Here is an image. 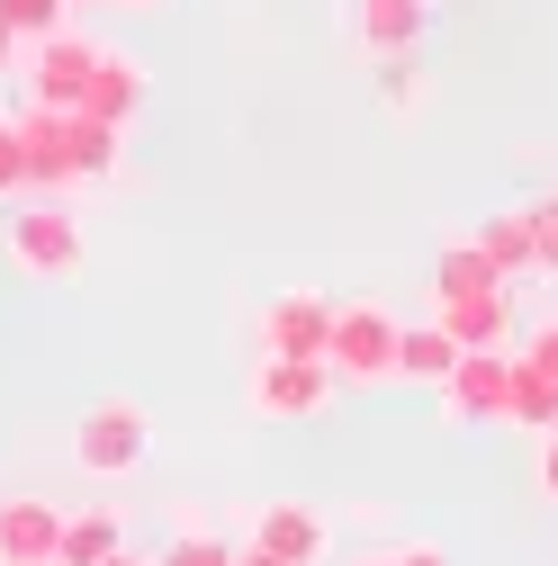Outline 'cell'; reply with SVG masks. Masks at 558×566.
I'll use <instances>...</instances> for the list:
<instances>
[{
    "label": "cell",
    "instance_id": "cb8c5ba5",
    "mask_svg": "<svg viewBox=\"0 0 558 566\" xmlns=\"http://www.w3.org/2000/svg\"><path fill=\"white\" fill-rule=\"evenodd\" d=\"M163 566H226V548H207V539H180Z\"/></svg>",
    "mask_w": 558,
    "mask_h": 566
},
{
    "label": "cell",
    "instance_id": "83f0119b",
    "mask_svg": "<svg viewBox=\"0 0 558 566\" xmlns=\"http://www.w3.org/2000/svg\"><path fill=\"white\" fill-rule=\"evenodd\" d=\"M405 566H442V557H405Z\"/></svg>",
    "mask_w": 558,
    "mask_h": 566
},
{
    "label": "cell",
    "instance_id": "ac0fdd59",
    "mask_svg": "<svg viewBox=\"0 0 558 566\" xmlns=\"http://www.w3.org/2000/svg\"><path fill=\"white\" fill-rule=\"evenodd\" d=\"M505 422L558 432V378H540V369H523V360H514V405H505Z\"/></svg>",
    "mask_w": 558,
    "mask_h": 566
},
{
    "label": "cell",
    "instance_id": "603a6c76",
    "mask_svg": "<svg viewBox=\"0 0 558 566\" xmlns=\"http://www.w3.org/2000/svg\"><path fill=\"white\" fill-rule=\"evenodd\" d=\"M523 369H540V378H558V324H540V333H531V350H523Z\"/></svg>",
    "mask_w": 558,
    "mask_h": 566
},
{
    "label": "cell",
    "instance_id": "9c48e42d",
    "mask_svg": "<svg viewBox=\"0 0 558 566\" xmlns=\"http://www.w3.org/2000/svg\"><path fill=\"white\" fill-rule=\"evenodd\" d=\"M433 324H442L459 350H505L514 306H505V289H486V297H451V306H433Z\"/></svg>",
    "mask_w": 558,
    "mask_h": 566
},
{
    "label": "cell",
    "instance_id": "44dd1931",
    "mask_svg": "<svg viewBox=\"0 0 558 566\" xmlns=\"http://www.w3.org/2000/svg\"><path fill=\"white\" fill-rule=\"evenodd\" d=\"M523 226H531V270H549V279H558V198L523 207Z\"/></svg>",
    "mask_w": 558,
    "mask_h": 566
},
{
    "label": "cell",
    "instance_id": "5bb4252c",
    "mask_svg": "<svg viewBox=\"0 0 558 566\" xmlns=\"http://www.w3.org/2000/svg\"><path fill=\"white\" fill-rule=\"evenodd\" d=\"M451 360H459V342H451L442 324H405V333H396V378L442 387V378H451Z\"/></svg>",
    "mask_w": 558,
    "mask_h": 566
},
{
    "label": "cell",
    "instance_id": "8fae6325",
    "mask_svg": "<svg viewBox=\"0 0 558 566\" xmlns=\"http://www.w3.org/2000/svg\"><path fill=\"white\" fill-rule=\"evenodd\" d=\"M117 171V126L82 117V108H63V189H82V180H108Z\"/></svg>",
    "mask_w": 558,
    "mask_h": 566
},
{
    "label": "cell",
    "instance_id": "ba28073f",
    "mask_svg": "<svg viewBox=\"0 0 558 566\" xmlns=\"http://www.w3.org/2000/svg\"><path fill=\"white\" fill-rule=\"evenodd\" d=\"M342 19H352V45L379 63V54H414L424 45L433 0H342Z\"/></svg>",
    "mask_w": 558,
    "mask_h": 566
},
{
    "label": "cell",
    "instance_id": "7a4b0ae2",
    "mask_svg": "<svg viewBox=\"0 0 558 566\" xmlns=\"http://www.w3.org/2000/svg\"><path fill=\"white\" fill-rule=\"evenodd\" d=\"M145 450H154V413L126 405V396H108V405H91V413L73 422V459H82L91 476H126Z\"/></svg>",
    "mask_w": 558,
    "mask_h": 566
},
{
    "label": "cell",
    "instance_id": "2e32d148",
    "mask_svg": "<svg viewBox=\"0 0 558 566\" xmlns=\"http://www.w3.org/2000/svg\"><path fill=\"white\" fill-rule=\"evenodd\" d=\"M468 243L496 261V279H531V226H523V207H514V217H486Z\"/></svg>",
    "mask_w": 558,
    "mask_h": 566
},
{
    "label": "cell",
    "instance_id": "d4e9b609",
    "mask_svg": "<svg viewBox=\"0 0 558 566\" xmlns=\"http://www.w3.org/2000/svg\"><path fill=\"white\" fill-rule=\"evenodd\" d=\"M540 494L558 504V432H540Z\"/></svg>",
    "mask_w": 558,
    "mask_h": 566
},
{
    "label": "cell",
    "instance_id": "5b68a950",
    "mask_svg": "<svg viewBox=\"0 0 558 566\" xmlns=\"http://www.w3.org/2000/svg\"><path fill=\"white\" fill-rule=\"evenodd\" d=\"M324 333H333V297H316V289H279L261 306V350L270 360H324Z\"/></svg>",
    "mask_w": 558,
    "mask_h": 566
},
{
    "label": "cell",
    "instance_id": "7c38bea8",
    "mask_svg": "<svg viewBox=\"0 0 558 566\" xmlns=\"http://www.w3.org/2000/svg\"><path fill=\"white\" fill-rule=\"evenodd\" d=\"M316 548H324V513H316V504H270V513H261V557L316 566Z\"/></svg>",
    "mask_w": 558,
    "mask_h": 566
},
{
    "label": "cell",
    "instance_id": "6da1fadb",
    "mask_svg": "<svg viewBox=\"0 0 558 566\" xmlns=\"http://www.w3.org/2000/svg\"><path fill=\"white\" fill-rule=\"evenodd\" d=\"M396 315L388 306H333V333H324V369L352 378V387H396Z\"/></svg>",
    "mask_w": 558,
    "mask_h": 566
},
{
    "label": "cell",
    "instance_id": "8992f818",
    "mask_svg": "<svg viewBox=\"0 0 558 566\" xmlns=\"http://www.w3.org/2000/svg\"><path fill=\"white\" fill-rule=\"evenodd\" d=\"M442 405H451L459 422H505V405H514V360H505V350H459L451 378H442Z\"/></svg>",
    "mask_w": 558,
    "mask_h": 566
},
{
    "label": "cell",
    "instance_id": "4316f807",
    "mask_svg": "<svg viewBox=\"0 0 558 566\" xmlns=\"http://www.w3.org/2000/svg\"><path fill=\"white\" fill-rule=\"evenodd\" d=\"M244 566H279V557H261V548H252V557H244Z\"/></svg>",
    "mask_w": 558,
    "mask_h": 566
},
{
    "label": "cell",
    "instance_id": "7402d4cb",
    "mask_svg": "<svg viewBox=\"0 0 558 566\" xmlns=\"http://www.w3.org/2000/svg\"><path fill=\"white\" fill-rule=\"evenodd\" d=\"M28 189V135H19V117H0V198H19Z\"/></svg>",
    "mask_w": 558,
    "mask_h": 566
},
{
    "label": "cell",
    "instance_id": "52a82bcc",
    "mask_svg": "<svg viewBox=\"0 0 558 566\" xmlns=\"http://www.w3.org/2000/svg\"><path fill=\"white\" fill-rule=\"evenodd\" d=\"M91 63H100V45H91L82 28H54V36H37V54H28V91H37L45 108H73L82 82H91Z\"/></svg>",
    "mask_w": 558,
    "mask_h": 566
},
{
    "label": "cell",
    "instance_id": "30bf717a",
    "mask_svg": "<svg viewBox=\"0 0 558 566\" xmlns=\"http://www.w3.org/2000/svg\"><path fill=\"white\" fill-rule=\"evenodd\" d=\"M135 99H145V73H135L126 54H100L73 108H82V117H100V126H126V117H135Z\"/></svg>",
    "mask_w": 558,
    "mask_h": 566
},
{
    "label": "cell",
    "instance_id": "f1b7e54d",
    "mask_svg": "<svg viewBox=\"0 0 558 566\" xmlns=\"http://www.w3.org/2000/svg\"><path fill=\"white\" fill-rule=\"evenodd\" d=\"M100 566H135V557H100Z\"/></svg>",
    "mask_w": 558,
    "mask_h": 566
},
{
    "label": "cell",
    "instance_id": "4fadbf2b",
    "mask_svg": "<svg viewBox=\"0 0 558 566\" xmlns=\"http://www.w3.org/2000/svg\"><path fill=\"white\" fill-rule=\"evenodd\" d=\"M54 531H63V513H45V504H0V557L10 566H45Z\"/></svg>",
    "mask_w": 558,
    "mask_h": 566
},
{
    "label": "cell",
    "instance_id": "e0dca14e",
    "mask_svg": "<svg viewBox=\"0 0 558 566\" xmlns=\"http://www.w3.org/2000/svg\"><path fill=\"white\" fill-rule=\"evenodd\" d=\"M54 557H63V566H100V557H117V513L63 522V531H54Z\"/></svg>",
    "mask_w": 558,
    "mask_h": 566
},
{
    "label": "cell",
    "instance_id": "277c9868",
    "mask_svg": "<svg viewBox=\"0 0 558 566\" xmlns=\"http://www.w3.org/2000/svg\"><path fill=\"white\" fill-rule=\"evenodd\" d=\"M333 369L324 360H270V350H261V378H252V413L261 422H307V413H324L333 405Z\"/></svg>",
    "mask_w": 558,
    "mask_h": 566
},
{
    "label": "cell",
    "instance_id": "3957f363",
    "mask_svg": "<svg viewBox=\"0 0 558 566\" xmlns=\"http://www.w3.org/2000/svg\"><path fill=\"white\" fill-rule=\"evenodd\" d=\"M10 261H19L28 279H73V270H82V217H73L63 198L19 207V217H10Z\"/></svg>",
    "mask_w": 558,
    "mask_h": 566
},
{
    "label": "cell",
    "instance_id": "d6986e66",
    "mask_svg": "<svg viewBox=\"0 0 558 566\" xmlns=\"http://www.w3.org/2000/svg\"><path fill=\"white\" fill-rule=\"evenodd\" d=\"M370 73H379V99H388V117H414V108H424V63H414V54H379Z\"/></svg>",
    "mask_w": 558,
    "mask_h": 566
},
{
    "label": "cell",
    "instance_id": "ffe728a7",
    "mask_svg": "<svg viewBox=\"0 0 558 566\" xmlns=\"http://www.w3.org/2000/svg\"><path fill=\"white\" fill-rule=\"evenodd\" d=\"M63 19H73V0H0V28H10L19 45H37V36H54Z\"/></svg>",
    "mask_w": 558,
    "mask_h": 566
},
{
    "label": "cell",
    "instance_id": "9a60e30c",
    "mask_svg": "<svg viewBox=\"0 0 558 566\" xmlns=\"http://www.w3.org/2000/svg\"><path fill=\"white\" fill-rule=\"evenodd\" d=\"M486 289H505V279H496V261H486L477 243H451V252L433 261V306H451V297H486Z\"/></svg>",
    "mask_w": 558,
    "mask_h": 566
},
{
    "label": "cell",
    "instance_id": "484cf974",
    "mask_svg": "<svg viewBox=\"0 0 558 566\" xmlns=\"http://www.w3.org/2000/svg\"><path fill=\"white\" fill-rule=\"evenodd\" d=\"M10 54H19V36H10V28H0V63H10Z\"/></svg>",
    "mask_w": 558,
    "mask_h": 566
}]
</instances>
